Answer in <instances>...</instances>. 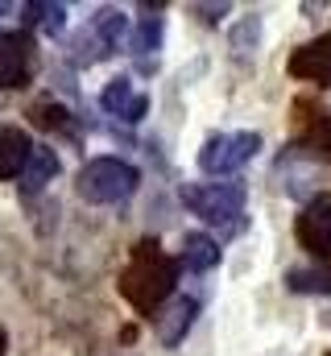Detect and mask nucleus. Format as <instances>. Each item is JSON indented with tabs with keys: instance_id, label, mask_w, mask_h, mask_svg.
I'll return each mask as SVG.
<instances>
[{
	"instance_id": "obj_1",
	"label": "nucleus",
	"mask_w": 331,
	"mask_h": 356,
	"mask_svg": "<svg viewBox=\"0 0 331 356\" xmlns=\"http://www.w3.org/2000/svg\"><path fill=\"white\" fill-rule=\"evenodd\" d=\"M178 266L182 261H174L158 241H137L133 257H129V269L120 273V294L129 298V307H137L141 315L158 319V311L174 298Z\"/></svg>"
},
{
	"instance_id": "obj_2",
	"label": "nucleus",
	"mask_w": 331,
	"mask_h": 356,
	"mask_svg": "<svg viewBox=\"0 0 331 356\" xmlns=\"http://www.w3.org/2000/svg\"><path fill=\"white\" fill-rule=\"evenodd\" d=\"M133 186H137V170L120 158H91L75 178V191L87 203H116L133 195Z\"/></svg>"
},
{
	"instance_id": "obj_3",
	"label": "nucleus",
	"mask_w": 331,
	"mask_h": 356,
	"mask_svg": "<svg viewBox=\"0 0 331 356\" xmlns=\"http://www.w3.org/2000/svg\"><path fill=\"white\" fill-rule=\"evenodd\" d=\"M182 203L207 224H232L245 211V186L241 182H186Z\"/></svg>"
},
{
	"instance_id": "obj_4",
	"label": "nucleus",
	"mask_w": 331,
	"mask_h": 356,
	"mask_svg": "<svg viewBox=\"0 0 331 356\" xmlns=\"http://www.w3.org/2000/svg\"><path fill=\"white\" fill-rule=\"evenodd\" d=\"M257 149H261V133H248V129L245 133H216L199 149V170L203 175H232L257 158Z\"/></svg>"
},
{
	"instance_id": "obj_5",
	"label": "nucleus",
	"mask_w": 331,
	"mask_h": 356,
	"mask_svg": "<svg viewBox=\"0 0 331 356\" xmlns=\"http://www.w3.org/2000/svg\"><path fill=\"white\" fill-rule=\"evenodd\" d=\"M33 67H38L33 38L29 33H0V88L8 91L29 88Z\"/></svg>"
},
{
	"instance_id": "obj_6",
	"label": "nucleus",
	"mask_w": 331,
	"mask_h": 356,
	"mask_svg": "<svg viewBox=\"0 0 331 356\" xmlns=\"http://www.w3.org/2000/svg\"><path fill=\"white\" fill-rule=\"evenodd\" d=\"M294 236L311 257H331V195H315L294 220Z\"/></svg>"
},
{
	"instance_id": "obj_7",
	"label": "nucleus",
	"mask_w": 331,
	"mask_h": 356,
	"mask_svg": "<svg viewBox=\"0 0 331 356\" xmlns=\"http://www.w3.org/2000/svg\"><path fill=\"white\" fill-rule=\"evenodd\" d=\"M120 38H124V13H120V8H99V13L91 17L87 33H83V50H87L83 63H95V58H104V54H116Z\"/></svg>"
},
{
	"instance_id": "obj_8",
	"label": "nucleus",
	"mask_w": 331,
	"mask_h": 356,
	"mask_svg": "<svg viewBox=\"0 0 331 356\" xmlns=\"http://www.w3.org/2000/svg\"><path fill=\"white\" fill-rule=\"evenodd\" d=\"M99 108L108 112V116H116V120H141L145 112H150V95L145 91L133 88V79L129 75H116V79H108L104 91H99Z\"/></svg>"
},
{
	"instance_id": "obj_9",
	"label": "nucleus",
	"mask_w": 331,
	"mask_h": 356,
	"mask_svg": "<svg viewBox=\"0 0 331 356\" xmlns=\"http://www.w3.org/2000/svg\"><path fill=\"white\" fill-rule=\"evenodd\" d=\"M286 71H290L294 79H302V83H331V33L307 42V46H298V50L290 54Z\"/></svg>"
},
{
	"instance_id": "obj_10",
	"label": "nucleus",
	"mask_w": 331,
	"mask_h": 356,
	"mask_svg": "<svg viewBox=\"0 0 331 356\" xmlns=\"http://www.w3.org/2000/svg\"><path fill=\"white\" fill-rule=\"evenodd\" d=\"M195 315H199V302H195V298H174V302H166L162 311H158V340H162L166 348L182 344V336L191 332Z\"/></svg>"
},
{
	"instance_id": "obj_11",
	"label": "nucleus",
	"mask_w": 331,
	"mask_h": 356,
	"mask_svg": "<svg viewBox=\"0 0 331 356\" xmlns=\"http://www.w3.org/2000/svg\"><path fill=\"white\" fill-rule=\"evenodd\" d=\"M29 154H33L29 133L17 129V124H0V178L21 175L25 162H29Z\"/></svg>"
},
{
	"instance_id": "obj_12",
	"label": "nucleus",
	"mask_w": 331,
	"mask_h": 356,
	"mask_svg": "<svg viewBox=\"0 0 331 356\" xmlns=\"http://www.w3.org/2000/svg\"><path fill=\"white\" fill-rule=\"evenodd\" d=\"M182 266L191 273H207V269L220 266V241L207 236V232H191L182 236Z\"/></svg>"
},
{
	"instance_id": "obj_13",
	"label": "nucleus",
	"mask_w": 331,
	"mask_h": 356,
	"mask_svg": "<svg viewBox=\"0 0 331 356\" xmlns=\"http://www.w3.org/2000/svg\"><path fill=\"white\" fill-rule=\"evenodd\" d=\"M54 175H58V154H54V149H46V145H33V154H29L25 170H21V191H25V195H33V191H42Z\"/></svg>"
},
{
	"instance_id": "obj_14",
	"label": "nucleus",
	"mask_w": 331,
	"mask_h": 356,
	"mask_svg": "<svg viewBox=\"0 0 331 356\" xmlns=\"http://www.w3.org/2000/svg\"><path fill=\"white\" fill-rule=\"evenodd\" d=\"M25 17V29H42V33H58L63 25H67V8L63 4H50V0H29L25 8H21Z\"/></svg>"
},
{
	"instance_id": "obj_15",
	"label": "nucleus",
	"mask_w": 331,
	"mask_h": 356,
	"mask_svg": "<svg viewBox=\"0 0 331 356\" xmlns=\"http://www.w3.org/2000/svg\"><path fill=\"white\" fill-rule=\"evenodd\" d=\"M162 33H166V21L158 17V4L141 13L137 29H133V50L137 54H158L162 50Z\"/></svg>"
},
{
	"instance_id": "obj_16",
	"label": "nucleus",
	"mask_w": 331,
	"mask_h": 356,
	"mask_svg": "<svg viewBox=\"0 0 331 356\" xmlns=\"http://www.w3.org/2000/svg\"><path fill=\"white\" fill-rule=\"evenodd\" d=\"M286 286L294 294H331V269H290Z\"/></svg>"
},
{
	"instance_id": "obj_17",
	"label": "nucleus",
	"mask_w": 331,
	"mask_h": 356,
	"mask_svg": "<svg viewBox=\"0 0 331 356\" xmlns=\"http://www.w3.org/2000/svg\"><path fill=\"white\" fill-rule=\"evenodd\" d=\"M29 116H33L42 129H67V133H71V120H67L71 112H67V108H58V104H50V99H46V104H33V112H29Z\"/></svg>"
},
{
	"instance_id": "obj_18",
	"label": "nucleus",
	"mask_w": 331,
	"mask_h": 356,
	"mask_svg": "<svg viewBox=\"0 0 331 356\" xmlns=\"http://www.w3.org/2000/svg\"><path fill=\"white\" fill-rule=\"evenodd\" d=\"M257 29H261V21H257V17H245V29H236V33H232V46H236V54H241V50H252V46H257Z\"/></svg>"
},
{
	"instance_id": "obj_19",
	"label": "nucleus",
	"mask_w": 331,
	"mask_h": 356,
	"mask_svg": "<svg viewBox=\"0 0 331 356\" xmlns=\"http://www.w3.org/2000/svg\"><path fill=\"white\" fill-rule=\"evenodd\" d=\"M195 13L203 21H220V13H228V4H195Z\"/></svg>"
},
{
	"instance_id": "obj_20",
	"label": "nucleus",
	"mask_w": 331,
	"mask_h": 356,
	"mask_svg": "<svg viewBox=\"0 0 331 356\" xmlns=\"http://www.w3.org/2000/svg\"><path fill=\"white\" fill-rule=\"evenodd\" d=\"M8 353V336H4V332H0V356Z\"/></svg>"
}]
</instances>
